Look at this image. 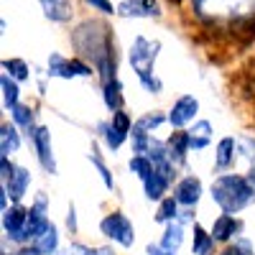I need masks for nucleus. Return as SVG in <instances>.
I'll return each instance as SVG.
<instances>
[{"label": "nucleus", "instance_id": "nucleus-1", "mask_svg": "<svg viewBox=\"0 0 255 255\" xmlns=\"http://www.w3.org/2000/svg\"><path fill=\"white\" fill-rule=\"evenodd\" d=\"M72 44L77 46V51L82 56L92 59L97 74L105 82H113L115 77V41L110 36V28L97 20H84L82 26H77V31L72 33Z\"/></svg>", "mask_w": 255, "mask_h": 255}, {"label": "nucleus", "instance_id": "nucleus-2", "mask_svg": "<svg viewBox=\"0 0 255 255\" xmlns=\"http://www.w3.org/2000/svg\"><path fill=\"white\" fill-rule=\"evenodd\" d=\"M212 199L217 202V207L225 215H235V212H240L255 199V189L250 186L248 176L222 174L212 184Z\"/></svg>", "mask_w": 255, "mask_h": 255}, {"label": "nucleus", "instance_id": "nucleus-3", "mask_svg": "<svg viewBox=\"0 0 255 255\" xmlns=\"http://www.w3.org/2000/svg\"><path fill=\"white\" fill-rule=\"evenodd\" d=\"M158 51H161V44L158 41H151L145 36H138L130 46V67L135 72V77L140 79V84L148 90L158 95L161 92V79L156 77V59H158Z\"/></svg>", "mask_w": 255, "mask_h": 255}, {"label": "nucleus", "instance_id": "nucleus-4", "mask_svg": "<svg viewBox=\"0 0 255 255\" xmlns=\"http://www.w3.org/2000/svg\"><path fill=\"white\" fill-rule=\"evenodd\" d=\"M197 15L212 23H240L255 15V0H191Z\"/></svg>", "mask_w": 255, "mask_h": 255}, {"label": "nucleus", "instance_id": "nucleus-5", "mask_svg": "<svg viewBox=\"0 0 255 255\" xmlns=\"http://www.w3.org/2000/svg\"><path fill=\"white\" fill-rule=\"evenodd\" d=\"M100 230L105 238H110L115 243H120L123 248H130L135 243V230H133V222L128 220L123 212H113L108 215L102 222H100Z\"/></svg>", "mask_w": 255, "mask_h": 255}, {"label": "nucleus", "instance_id": "nucleus-6", "mask_svg": "<svg viewBox=\"0 0 255 255\" xmlns=\"http://www.w3.org/2000/svg\"><path fill=\"white\" fill-rule=\"evenodd\" d=\"M92 67L79 59H67L61 54L49 56V77H61V79H74V77H90Z\"/></svg>", "mask_w": 255, "mask_h": 255}, {"label": "nucleus", "instance_id": "nucleus-7", "mask_svg": "<svg viewBox=\"0 0 255 255\" xmlns=\"http://www.w3.org/2000/svg\"><path fill=\"white\" fill-rule=\"evenodd\" d=\"M49 225H51V220L46 217V197H38L36 204L28 209V222H26V232H23V243H33Z\"/></svg>", "mask_w": 255, "mask_h": 255}, {"label": "nucleus", "instance_id": "nucleus-8", "mask_svg": "<svg viewBox=\"0 0 255 255\" xmlns=\"http://www.w3.org/2000/svg\"><path fill=\"white\" fill-rule=\"evenodd\" d=\"M31 140L36 145V153H38L41 166H44L49 174H56V161H54V148H51V133H49V128L38 125L36 130H33V135H31Z\"/></svg>", "mask_w": 255, "mask_h": 255}, {"label": "nucleus", "instance_id": "nucleus-9", "mask_svg": "<svg viewBox=\"0 0 255 255\" xmlns=\"http://www.w3.org/2000/svg\"><path fill=\"white\" fill-rule=\"evenodd\" d=\"M26 222H28V209H23L20 204H15V207L3 212V227L8 232V238L15 240V243H23Z\"/></svg>", "mask_w": 255, "mask_h": 255}, {"label": "nucleus", "instance_id": "nucleus-10", "mask_svg": "<svg viewBox=\"0 0 255 255\" xmlns=\"http://www.w3.org/2000/svg\"><path fill=\"white\" fill-rule=\"evenodd\" d=\"M118 13L125 18H158L161 8L158 0H123L118 5Z\"/></svg>", "mask_w": 255, "mask_h": 255}, {"label": "nucleus", "instance_id": "nucleus-11", "mask_svg": "<svg viewBox=\"0 0 255 255\" xmlns=\"http://www.w3.org/2000/svg\"><path fill=\"white\" fill-rule=\"evenodd\" d=\"M197 110H199V102H197V97L184 95V97H179V100L174 102L171 113H168V123H171L174 128H181V125H186V123L194 120Z\"/></svg>", "mask_w": 255, "mask_h": 255}, {"label": "nucleus", "instance_id": "nucleus-12", "mask_svg": "<svg viewBox=\"0 0 255 255\" xmlns=\"http://www.w3.org/2000/svg\"><path fill=\"white\" fill-rule=\"evenodd\" d=\"M174 197L184 207H194L199 202V197H202V181L197 176H184L176 184V189H174Z\"/></svg>", "mask_w": 255, "mask_h": 255}, {"label": "nucleus", "instance_id": "nucleus-13", "mask_svg": "<svg viewBox=\"0 0 255 255\" xmlns=\"http://www.w3.org/2000/svg\"><path fill=\"white\" fill-rule=\"evenodd\" d=\"M41 8H44V15L54 23H67L72 18V0H38Z\"/></svg>", "mask_w": 255, "mask_h": 255}, {"label": "nucleus", "instance_id": "nucleus-14", "mask_svg": "<svg viewBox=\"0 0 255 255\" xmlns=\"http://www.w3.org/2000/svg\"><path fill=\"white\" fill-rule=\"evenodd\" d=\"M238 232H240V220H235L232 215H220L215 220V225H212V238L217 243H227Z\"/></svg>", "mask_w": 255, "mask_h": 255}, {"label": "nucleus", "instance_id": "nucleus-15", "mask_svg": "<svg viewBox=\"0 0 255 255\" xmlns=\"http://www.w3.org/2000/svg\"><path fill=\"white\" fill-rule=\"evenodd\" d=\"M186 135H189V148L191 151H202V148H207L209 140H212V123L209 120L194 123V128L186 130Z\"/></svg>", "mask_w": 255, "mask_h": 255}, {"label": "nucleus", "instance_id": "nucleus-16", "mask_svg": "<svg viewBox=\"0 0 255 255\" xmlns=\"http://www.w3.org/2000/svg\"><path fill=\"white\" fill-rule=\"evenodd\" d=\"M3 184H5V191L10 194V199L20 202L23 194H26V189H28V184H31V174L26 171V168H15V174L8 181H3Z\"/></svg>", "mask_w": 255, "mask_h": 255}, {"label": "nucleus", "instance_id": "nucleus-17", "mask_svg": "<svg viewBox=\"0 0 255 255\" xmlns=\"http://www.w3.org/2000/svg\"><path fill=\"white\" fill-rule=\"evenodd\" d=\"M166 148H168V158H171V163L181 166L186 161V153L191 151V148H189V135L186 133H174L171 138H168Z\"/></svg>", "mask_w": 255, "mask_h": 255}, {"label": "nucleus", "instance_id": "nucleus-18", "mask_svg": "<svg viewBox=\"0 0 255 255\" xmlns=\"http://www.w3.org/2000/svg\"><path fill=\"white\" fill-rule=\"evenodd\" d=\"M215 238L202 225H194V240H191V253L194 255H215Z\"/></svg>", "mask_w": 255, "mask_h": 255}, {"label": "nucleus", "instance_id": "nucleus-19", "mask_svg": "<svg viewBox=\"0 0 255 255\" xmlns=\"http://www.w3.org/2000/svg\"><path fill=\"white\" fill-rule=\"evenodd\" d=\"M56 245H59V230H56V225H49V227L33 240L31 248H33L38 255H51V253L56 250Z\"/></svg>", "mask_w": 255, "mask_h": 255}, {"label": "nucleus", "instance_id": "nucleus-20", "mask_svg": "<svg viewBox=\"0 0 255 255\" xmlns=\"http://www.w3.org/2000/svg\"><path fill=\"white\" fill-rule=\"evenodd\" d=\"M18 145H20V138H18V130H15V125H3L0 128V156H10L18 151Z\"/></svg>", "mask_w": 255, "mask_h": 255}, {"label": "nucleus", "instance_id": "nucleus-21", "mask_svg": "<svg viewBox=\"0 0 255 255\" xmlns=\"http://www.w3.org/2000/svg\"><path fill=\"white\" fill-rule=\"evenodd\" d=\"M168 184H171V181H168L163 174H158L156 171V168H153V174L151 176H148L145 181H143V189H145V197L148 199H161L163 194H166V189H168Z\"/></svg>", "mask_w": 255, "mask_h": 255}, {"label": "nucleus", "instance_id": "nucleus-22", "mask_svg": "<svg viewBox=\"0 0 255 255\" xmlns=\"http://www.w3.org/2000/svg\"><path fill=\"white\" fill-rule=\"evenodd\" d=\"M102 100L108 105V110H113V113H118L123 108V87H120L118 79L102 84Z\"/></svg>", "mask_w": 255, "mask_h": 255}, {"label": "nucleus", "instance_id": "nucleus-23", "mask_svg": "<svg viewBox=\"0 0 255 255\" xmlns=\"http://www.w3.org/2000/svg\"><path fill=\"white\" fill-rule=\"evenodd\" d=\"M181 243H184V230H181V225H179V222H168V225H166V230H163L161 248H163V250L176 253Z\"/></svg>", "mask_w": 255, "mask_h": 255}, {"label": "nucleus", "instance_id": "nucleus-24", "mask_svg": "<svg viewBox=\"0 0 255 255\" xmlns=\"http://www.w3.org/2000/svg\"><path fill=\"white\" fill-rule=\"evenodd\" d=\"M100 135L105 138V143H108L110 151H118V148L125 143V138H128L123 130H118V128L113 125V120L110 123H100Z\"/></svg>", "mask_w": 255, "mask_h": 255}, {"label": "nucleus", "instance_id": "nucleus-25", "mask_svg": "<svg viewBox=\"0 0 255 255\" xmlns=\"http://www.w3.org/2000/svg\"><path fill=\"white\" fill-rule=\"evenodd\" d=\"M232 158H235V140H232V138H222L220 145H217V158H215L217 168H227L232 163Z\"/></svg>", "mask_w": 255, "mask_h": 255}, {"label": "nucleus", "instance_id": "nucleus-26", "mask_svg": "<svg viewBox=\"0 0 255 255\" xmlns=\"http://www.w3.org/2000/svg\"><path fill=\"white\" fill-rule=\"evenodd\" d=\"M0 84H3V100H5L8 108L13 110L15 105H18V97H20L18 84H15V79H13L10 74H3V77H0Z\"/></svg>", "mask_w": 255, "mask_h": 255}, {"label": "nucleus", "instance_id": "nucleus-27", "mask_svg": "<svg viewBox=\"0 0 255 255\" xmlns=\"http://www.w3.org/2000/svg\"><path fill=\"white\" fill-rule=\"evenodd\" d=\"M10 113H13V120H15V125L26 128V130H28V135H33L36 125H33V113H31V108H23V105H15V108H13Z\"/></svg>", "mask_w": 255, "mask_h": 255}, {"label": "nucleus", "instance_id": "nucleus-28", "mask_svg": "<svg viewBox=\"0 0 255 255\" xmlns=\"http://www.w3.org/2000/svg\"><path fill=\"white\" fill-rule=\"evenodd\" d=\"M130 171H133L140 181H145L148 176L153 174V161L148 158V156H133V158H130Z\"/></svg>", "mask_w": 255, "mask_h": 255}, {"label": "nucleus", "instance_id": "nucleus-29", "mask_svg": "<svg viewBox=\"0 0 255 255\" xmlns=\"http://www.w3.org/2000/svg\"><path fill=\"white\" fill-rule=\"evenodd\" d=\"M176 212H179V202H176V197L163 199V202L158 204V212H156V222H174Z\"/></svg>", "mask_w": 255, "mask_h": 255}, {"label": "nucleus", "instance_id": "nucleus-30", "mask_svg": "<svg viewBox=\"0 0 255 255\" xmlns=\"http://www.w3.org/2000/svg\"><path fill=\"white\" fill-rule=\"evenodd\" d=\"M5 74H10L13 79H26L28 77V64L23 59H5L3 61Z\"/></svg>", "mask_w": 255, "mask_h": 255}, {"label": "nucleus", "instance_id": "nucleus-31", "mask_svg": "<svg viewBox=\"0 0 255 255\" xmlns=\"http://www.w3.org/2000/svg\"><path fill=\"white\" fill-rule=\"evenodd\" d=\"M90 161L95 163V168L100 171V176H102L105 186H108V189H113V186H115V181H113V176H110V168L105 166V163H102V158L97 156V148H92V153H90Z\"/></svg>", "mask_w": 255, "mask_h": 255}, {"label": "nucleus", "instance_id": "nucleus-32", "mask_svg": "<svg viewBox=\"0 0 255 255\" xmlns=\"http://www.w3.org/2000/svg\"><path fill=\"white\" fill-rule=\"evenodd\" d=\"M72 253H74V255H115L113 248H87V245H79V243L72 245ZM72 253H69V255H72Z\"/></svg>", "mask_w": 255, "mask_h": 255}, {"label": "nucleus", "instance_id": "nucleus-33", "mask_svg": "<svg viewBox=\"0 0 255 255\" xmlns=\"http://www.w3.org/2000/svg\"><path fill=\"white\" fill-rule=\"evenodd\" d=\"M113 125L118 128V130H123L125 135L133 130V123H130V115L128 113H123V110H118V113H113Z\"/></svg>", "mask_w": 255, "mask_h": 255}, {"label": "nucleus", "instance_id": "nucleus-34", "mask_svg": "<svg viewBox=\"0 0 255 255\" xmlns=\"http://www.w3.org/2000/svg\"><path fill=\"white\" fill-rule=\"evenodd\" d=\"M90 8H95V10H100L102 15H113V13H118L115 8H113V3L110 0H84Z\"/></svg>", "mask_w": 255, "mask_h": 255}, {"label": "nucleus", "instance_id": "nucleus-35", "mask_svg": "<svg viewBox=\"0 0 255 255\" xmlns=\"http://www.w3.org/2000/svg\"><path fill=\"white\" fill-rule=\"evenodd\" d=\"M0 171H3V174H0V179H3V181H8L13 174H15V166L5 158V156H0Z\"/></svg>", "mask_w": 255, "mask_h": 255}, {"label": "nucleus", "instance_id": "nucleus-36", "mask_svg": "<svg viewBox=\"0 0 255 255\" xmlns=\"http://www.w3.org/2000/svg\"><path fill=\"white\" fill-rule=\"evenodd\" d=\"M145 255H176V253H171V250H163L161 245H148V248H145Z\"/></svg>", "mask_w": 255, "mask_h": 255}, {"label": "nucleus", "instance_id": "nucleus-37", "mask_svg": "<svg viewBox=\"0 0 255 255\" xmlns=\"http://www.w3.org/2000/svg\"><path fill=\"white\" fill-rule=\"evenodd\" d=\"M67 225H69V230H72V232L77 230V217H74V204L69 207V217H67Z\"/></svg>", "mask_w": 255, "mask_h": 255}]
</instances>
